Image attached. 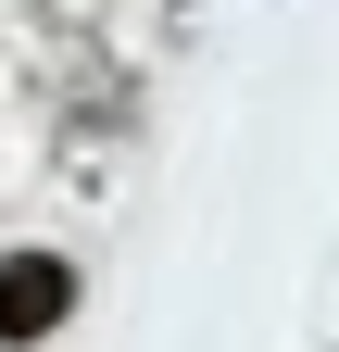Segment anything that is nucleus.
<instances>
[{
    "mask_svg": "<svg viewBox=\"0 0 339 352\" xmlns=\"http://www.w3.org/2000/svg\"><path fill=\"white\" fill-rule=\"evenodd\" d=\"M75 315V264L63 252H13V264H0V352H13V340H51Z\"/></svg>",
    "mask_w": 339,
    "mask_h": 352,
    "instance_id": "f257e3e1",
    "label": "nucleus"
}]
</instances>
